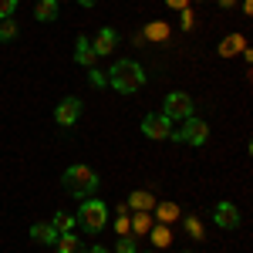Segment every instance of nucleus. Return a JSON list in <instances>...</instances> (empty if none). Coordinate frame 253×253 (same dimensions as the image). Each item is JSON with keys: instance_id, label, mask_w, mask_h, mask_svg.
<instances>
[{"instance_id": "1", "label": "nucleus", "mask_w": 253, "mask_h": 253, "mask_svg": "<svg viewBox=\"0 0 253 253\" xmlns=\"http://www.w3.org/2000/svg\"><path fill=\"white\" fill-rule=\"evenodd\" d=\"M61 182H64V189L75 196V199H91V196L98 193V186H101V179H98V172L91 169V166H68L64 169V175H61Z\"/></svg>"}, {"instance_id": "2", "label": "nucleus", "mask_w": 253, "mask_h": 253, "mask_svg": "<svg viewBox=\"0 0 253 253\" xmlns=\"http://www.w3.org/2000/svg\"><path fill=\"white\" fill-rule=\"evenodd\" d=\"M108 78V84L115 88V91H122V95H132V91H138L142 84H145V71H142V64L138 61H115L112 64V71L105 75Z\"/></svg>"}, {"instance_id": "3", "label": "nucleus", "mask_w": 253, "mask_h": 253, "mask_svg": "<svg viewBox=\"0 0 253 253\" xmlns=\"http://www.w3.org/2000/svg\"><path fill=\"white\" fill-rule=\"evenodd\" d=\"M78 226L84 233H98L105 223H108V206L101 203V199H84V206L78 210Z\"/></svg>"}, {"instance_id": "4", "label": "nucleus", "mask_w": 253, "mask_h": 253, "mask_svg": "<svg viewBox=\"0 0 253 253\" xmlns=\"http://www.w3.org/2000/svg\"><path fill=\"white\" fill-rule=\"evenodd\" d=\"M172 142H189V145H203L206 138H210V128H206V122H199V118H182V125L169 132Z\"/></svg>"}, {"instance_id": "5", "label": "nucleus", "mask_w": 253, "mask_h": 253, "mask_svg": "<svg viewBox=\"0 0 253 253\" xmlns=\"http://www.w3.org/2000/svg\"><path fill=\"white\" fill-rule=\"evenodd\" d=\"M162 115L169 118V122L193 118V98L186 95V91H172V95H166V101H162Z\"/></svg>"}, {"instance_id": "6", "label": "nucleus", "mask_w": 253, "mask_h": 253, "mask_svg": "<svg viewBox=\"0 0 253 253\" xmlns=\"http://www.w3.org/2000/svg\"><path fill=\"white\" fill-rule=\"evenodd\" d=\"M169 132H172V122H169V118L162 115V112H159V115H145L142 118V135L145 138H169Z\"/></svg>"}, {"instance_id": "7", "label": "nucleus", "mask_w": 253, "mask_h": 253, "mask_svg": "<svg viewBox=\"0 0 253 253\" xmlns=\"http://www.w3.org/2000/svg\"><path fill=\"white\" fill-rule=\"evenodd\" d=\"M54 118H58V125H64V128H68V125H75V122L81 118V98L71 95V98H64V101H58Z\"/></svg>"}, {"instance_id": "8", "label": "nucleus", "mask_w": 253, "mask_h": 253, "mask_svg": "<svg viewBox=\"0 0 253 253\" xmlns=\"http://www.w3.org/2000/svg\"><path fill=\"white\" fill-rule=\"evenodd\" d=\"M213 219H216V226L219 230H236L240 226V210H236L233 203H216V210H213Z\"/></svg>"}, {"instance_id": "9", "label": "nucleus", "mask_w": 253, "mask_h": 253, "mask_svg": "<svg viewBox=\"0 0 253 253\" xmlns=\"http://www.w3.org/2000/svg\"><path fill=\"white\" fill-rule=\"evenodd\" d=\"M118 44V31H112V27H101L95 34V41H91V51H95V58H101V54H112Z\"/></svg>"}, {"instance_id": "10", "label": "nucleus", "mask_w": 253, "mask_h": 253, "mask_svg": "<svg viewBox=\"0 0 253 253\" xmlns=\"http://www.w3.org/2000/svg\"><path fill=\"white\" fill-rule=\"evenodd\" d=\"M31 236H34L38 243H47V247H54L61 233L54 230V226H51V223H34V226H31Z\"/></svg>"}, {"instance_id": "11", "label": "nucleus", "mask_w": 253, "mask_h": 253, "mask_svg": "<svg viewBox=\"0 0 253 253\" xmlns=\"http://www.w3.org/2000/svg\"><path fill=\"white\" fill-rule=\"evenodd\" d=\"M75 61H78L81 68H91V64H95V51H91V41L88 38L75 41Z\"/></svg>"}, {"instance_id": "12", "label": "nucleus", "mask_w": 253, "mask_h": 253, "mask_svg": "<svg viewBox=\"0 0 253 253\" xmlns=\"http://www.w3.org/2000/svg\"><path fill=\"white\" fill-rule=\"evenodd\" d=\"M156 206V199H152V193H145V189H135V193L128 196V210H135V213H149Z\"/></svg>"}, {"instance_id": "13", "label": "nucleus", "mask_w": 253, "mask_h": 253, "mask_svg": "<svg viewBox=\"0 0 253 253\" xmlns=\"http://www.w3.org/2000/svg\"><path fill=\"white\" fill-rule=\"evenodd\" d=\"M58 0H38V7H34V17L44 20V24H51V20H58Z\"/></svg>"}, {"instance_id": "14", "label": "nucleus", "mask_w": 253, "mask_h": 253, "mask_svg": "<svg viewBox=\"0 0 253 253\" xmlns=\"http://www.w3.org/2000/svg\"><path fill=\"white\" fill-rule=\"evenodd\" d=\"M54 247H58V253H84V243H81L78 236H71V233H61Z\"/></svg>"}, {"instance_id": "15", "label": "nucleus", "mask_w": 253, "mask_h": 253, "mask_svg": "<svg viewBox=\"0 0 253 253\" xmlns=\"http://www.w3.org/2000/svg\"><path fill=\"white\" fill-rule=\"evenodd\" d=\"M51 226L58 230V233H75V226H78V219L71 213H54V219H51Z\"/></svg>"}, {"instance_id": "16", "label": "nucleus", "mask_w": 253, "mask_h": 253, "mask_svg": "<svg viewBox=\"0 0 253 253\" xmlns=\"http://www.w3.org/2000/svg\"><path fill=\"white\" fill-rule=\"evenodd\" d=\"M236 51H243V38H240V34L219 41V54H223V58H230V54H236Z\"/></svg>"}, {"instance_id": "17", "label": "nucleus", "mask_w": 253, "mask_h": 253, "mask_svg": "<svg viewBox=\"0 0 253 253\" xmlns=\"http://www.w3.org/2000/svg\"><path fill=\"white\" fill-rule=\"evenodd\" d=\"M156 210V216L162 219V223H172V219H179V206L175 203H159V206H152Z\"/></svg>"}, {"instance_id": "18", "label": "nucleus", "mask_w": 253, "mask_h": 253, "mask_svg": "<svg viewBox=\"0 0 253 253\" xmlns=\"http://www.w3.org/2000/svg\"><path fill=\"white\" fill-rule=\"evenodd\" d=\"M145 38H152V41H166V38H169V27H166L162 20H152V24L145 27Z\"/></svg>"}, {"instance_id": "19", "label": "nucleus", "mask_w": 253, "mask_h": 253, "mask_svg": "<svg viewBox=\"0 0 253 253\" xmlns=\"http://www.w3.org/2000/svg\"><path fill=\"white\" fill-rule=\"evenodd\" d=\"M128 223H132V230H135V233H149V226H152L149 213H135L132 219H128Z\"/></svg>"}, {"instance_id": "20", "label": "nucleus", "mask_w": 253, "mask_h": 253, "mask_svg": "<svg viewBox=\"0 0 253 253\" xmlns=\"http://www.w3.org/2000/svg\"><path fill=\"white\" fill-rule=\"evenodd\" d=\"M182 226H186V233L193 236V240H203V223H199L196 216H186V219H182Z\"/></svg>"}, {"instance_id": "21", "label": "nucleus", "mask_w": 253, "mask_h": 253, "mask_svg": "<svg viewBox=\"0 0 253 253\" xmlns=\"http://www.w3.org/2000/svg\"><path fill=\"white\" fill-rule=\"evenodd\" d=\"M152 243H156V247H169V243H172L169 226H156V230H152Z\"/></svg>"}, {"instance_id": "22", "label": "nucleus", "mask_w": 253, "mask_h": 253, "mask_svg": "<svg viewBox=\"0 0 253 253\" xmlns=\"http://www.w3.org/2000/svg\"><path fill=\"white\" fill-rule=\"evenodd\" d=\"M115 253H138V247H135V236H118V243H115Z\"/></svg>"}, {"instance_id": "23", "label": "nucleus", "mask_w": 253, "mask_h": 253, "mask_svg": "<svg viewBox=\"0 0 253 253\" xmlns=\"http://www.w3.org/2000/svg\"><path fill=\"white\" fill-rule=\"evenodd\" d=\"M17 38V20H0V41H14Z\"/></svg>"}, {"instance_id": "24", "label": "nucleus", "mask_w": 253, "mask_h": 253, "mask_svg": "<svg viewBox=\"0 0 253 253\" xmlns=\"http://www.w3.org/2000/svg\"><path fill=\"white\" fill-rule=\"evenodd\" d=\"M88 81H91V88H105V84H108L105 71H98V68H91V71H88Z\"/></svg>"}, {"instance_id": "25", "label": "nucleus", "mask_w": 253, "mask_h": 253, "mask_svg": "<svg viewBox=\"0 0 253 253\" xmlns=\"http://www.w3.org/2000/svg\"><path fill=\"white\" fill-rule=\"evenodd\" d=\"M14 10H17V0H0V20L14 17Z\"/></svg>"}, {"instance_id": "26", "label": "nucleus", "mask_w": 253, "mask_h": 253, "mask_svg": "<svg viewBox=\"0 0 253 253\" xmlns=\"http://www.w3.org/2000/svg\"><path fill=\"white\" fill-rule=\"evenodd\" d=\"M115 230H118L122 236H125V233H132V223H128V216H125V210H122V216L115 219Z\"/></svg>"}, {"instance_id": "27", "label": "nucleus", "mask_w": 253, "mask_h": 253, "mask_svg": "<svg viewBox=\"0 0 253 253\" xmlns=\"http://www.w3.org/2000/svg\"><path fill=\"white\" fill-rule=\"evenodd\" d=\"M189 27H193V14H189V10H182V31H189Z\"/></svg>"}, {"instance_id": "28", "label": "nucleus", "mask_w": 253, "mask_h": 253, "mask_svg": "<svg viewBox=\"0 0 253 253\" xmlns=\"http://www.w3.org/2000/svg\"><path fill=\"white\" fill-rule=\"evenodd\" d=\"M166 3H169L172 10H182V7H186V0H166Z\"/></svg>"}, {"instance_id": "29", "label": "nucleus", "mask_w": 253, "mask_h": 253, "mask_svg": "<svg viewBox=\"0 0 253 253\" xmlns=\"http://www.w3.org/2000/svg\"><path fill=\"white\" fill-rule=\"evenodd\" d=\"M75 3H81V7H95L98 0H75Z\"/></svg>"}, {"instance_id": "30", "label": "nucleus", "mask_w": 253, "mask_h": 253, "mask_svg": "<svg viewBox=\"0 0 253 253\" xmlns=\"http://www.w3.org/2000/svg\"><path fill=\"white\" fill-rule=\"evenodd\" d=\"M84 253H108L105 247H91V250H84Z\"/></svg>"}, {"instance_id": "31", "label": "nucleus", "mask_w": 253, "mask_h": 253, "mask_svg": "<svg viewBox=\"0 0 253 253\" xmlns=\"http://www.w3.org/2000/svg\"><path fill=\"white\" fill-rule=\"evenodd\" d=\"M219 7H233V0H219Z\"/></svg>"}, {"instance_id": "32", "label": "nucleus", "mask_w": 253, "mask_h": 253, "mask_svg": "<svg viewBox=\"0 0 253 253\" xmlns=\"http://www.w3.org/2000/svg\"><path fill=\"white\" fill-rule=\"evenodd\" d=\"M182 253H193V250H182Z\"/></svg>"}]
</instances>
